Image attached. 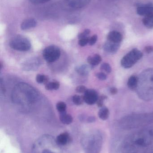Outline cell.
<instances>
[{
    "instance_id": "3957f363",
    "label": "cell",
    "mask_w": 153,
    "mask_h": 153,
    "mask_svg": "<svg viewBox=\"0 0 153 153\" xmlns=\"http://www.w3.org/2000/svg\"><path fill=\"white\" fill-rule=\"evenodd\" d=\"M31 153H62L61 146L52 136L42 135L35 141Z\"/></svg>"
},
{
    "instance_id": "f1b7e54d",
    "label": "cell",
    "mask_w": 153,
    "mask_h": 153,
    "mask_svg": "<svg viewBox=\"0 0 153 153\" xmlns=\"http://www.w3.org/2000/svg\"><path fill=\"white\" fill-rule=\"evenodd\" d=\"M90 38L89 37L81 39L79 41V45L83 47L89 43Z\"/></svg>"
},
{
    "instance_id": "7c38bea8",
    "label": "cell",
    "mask_w": 153,
    "mask_h": 153,
    "mask_svg": "<svg viewBox=\"0 0 153 153\" xmlns=\"http://www.w3.org/2000/svg\"><path fill=\"white\" fill-rule=\"evenodd\" d=\"M91 0H67V4L70 8L79 9L87 5Z\"/></svg>"
},
{
    "instance_id": "e0dca14e",
    "label": "cell",
    "mask_w": 153,
    "mask_h": 153,
    "mask_svg": "<svg viewBox=\"0 0 153 153\" xmlns=\"http://www.w3.org/2000/svg\"><path fill=\"white\" fill-rule=\"evenodd\" d=\"M138 82V77L133 75L130 76L128 79V85L131 90H135L137 88Z\"/></svg>"
},
{
    "instance_id": "7402d4cb",
    "label": "cell",
    "mask_w": 153,
    "mask_h": 153,
    "mask_svg": "<svg viewBox=\"0 0 153 153\" xmlns=\"http://www.w3.org/2000/svg\"><path fill=\"white\" fill-rule=\"evenodd\" d=\"M109 111L106 107H102L99 112V116L102 120H106L109 116Z\"/></svg>"
},
{
    "instance_id": "f546056e",
    "label": "cell",
    "mask_w": 153,
    "mask_h": 153,
    "mask_svg": "<svg viewBox=\"0 0 153 153\" xmlns=\"http://www.w3.org/2000/svg\"><path fill=\"white\" fill-rule=\"evenodd\" d=\"M90 30H85L83 32L80 33V34L78 35V38H79V39H81L84 38L86 37H88V35L90 34Z\"/></svg>"
},
{
    "instance_id": "f35d334b",
    "label": "cell",
    "mask_w": 153,
    "mask_h": 153,
    "mask_svg": "<svg viewBox=\"0 0 153 153\" xmlns=\"http://www.w3.org/2000/svg\"><path fill=\"white\" fill-rule=\"evenodd\" d=\"M146 153H153V146L149 148L148 151Z\"/></svg>"
},
{
    "instance_id": "836d02e7",
    "label": "cell",
    "mask_w": 153,
    "mask_h": 153,
    "mask_svg": "<svg viewBox=\"0 0 153 153\" xmlns=\"http://www.w3.org/2000/svg\"><path fill=\"white\" fill-rule=\"evenodd\" d=\"M96 76L101 80H105L107 78V76L104 73H99L96 74Z\"/></svg>"
},
{
    "instance_id": "cb8c5ba5",
    "label": "cell",
    "mask_w": 153,
    "mask_h": 153,
    "mask_svg": "<svg viewBox=\"0 0 153 153\" xmlns=\"http://www.w3.org/2000/svg\"><path fill=\"white\" fill-rule=\"evenodd\" d=\"M49 78L48 76L43 74H38L36 76V81L38 83L45 84L48 83Z\"/></svg>"
},
{
    "instance_id": "44dd1931",
    "label": "cell",
    "mask_w": 153,
    "mask_h": 153,
    "mask_svg": "<svg viewBox=\"0 0 153 153\" xmlns=\"http://www.w3.org/2000/svg\"><path fill=\"white\" fill-rule=\"evenodd\" d=\"M143 23L146 27L153 28V13L145 16L143 20Z\"/></svg>"
},
{
    "instance_id": "5bb4252c",
    "label": "cell",
    "mask_w": 153,
    "mask_h": 153,
    "mask_svg": "<svg viewBox=\"0 0 153 153\" xmlns=\"http://www.w3.org/2000/svg\"><path fill=\"white\" fill-rule=\"evenodd\" d=\"M56 140L60 146H63L70 142L71 137L68 133H63L57 136Z\"/></svg>"
},
{
    "instance_id": "d590c367",
    "label": "cell",
    "mask_w": 153,
    "mask_h": 153,
    "mask_svg": "<svg viewBox=\"0 0 153 153\" xmlns=\"http://www.w3.org/2000/svg\"><path fill=\"white\" fill-rule=\"evenodd\" d=\"M145 52L147 53H150L153 52V47L151 46L146 47L144 48Z\"/></svg>"
},
{
    "instance_id": "603a6c76",
    "label": "cell",
    "mask_w": 153,
    "mask_h": 153,
    "mask_svg": "<svg viewBox=\"0 0 153 153\" xmlns=\"http://www.w3.org/2000/svg\"><path fill=\"white\" fill-rule=\"evenodd\" d=\"M60 87V83L57 81L50 82L46 84V89L49 91L57 90L59 89Z\"/></svg>"
},
{
    "instance_id": "ba28073f",
    "label": "cell",
    "mask_w": 153,
    "mask_h": 153,
    "mask_svg": "<svg viewBox=\"0 0 153 153\" xmlns=\"http://www.w3.org/2000/svg\"><path fill=\"white\" fill-rule=\"evenodd\" d=\"M10 46L12 48L17 51H27L30 49L31 44L26 38L18 36L10 40Z\"/></svg>"
},
{
    "instance_id": "ffe728a7",
    "label": "cell",
    "mask_w": 153,
    "mask_h": 153,
    "mask_svg": "<svg viewBox=\"0 0 153 153\" xmlns=\"http://www.w3.org/2000/svg\"><path fill=\"white\" fill-rule=\"evenodd\" d=\"M88 62L92 65H98L102 61V57L99 55L95 54L93 56H90L87 59Z\"/></svg>"
},
{
    "instance_id": "ac0fdd59",
    "label": "cell",
    "mask_w": 153,
    "mask_h": 153,
    "mask_svg": "<svg viewBox=\"0 0 153 153\" xmlns=\"http://www.w3.org/2000/svg\"><path fill=\"white\" fill-rule=\"evenodd\" d=\"M39 61L37 60V59H33V61H32V63L30 64V63L27 61L25 63V65H23L24 68V69L25 70H27V71H31L33 70V69H37V66H39Z\"/></svg>"
},
{
    "instance_id": "e575fe53",
    "label": "cell",
    "mask_w": 153,
    "mask_h": 153,
    "mask_svg": "<svg viewBox=\"0 0 153 153\" xmlns=\"http://www.w3.org/2000/svg\"><path fill=\"white\" fill-rule=\"evenodd\" d=\"M30 1L32 3L35 4H40L47 2L50 0H30Z\"/></svg>"
},
{
    "instance_id": "484cf974",
    "label": "cell",
    "mask_w": 153,
    "mask_h": 153,
    "mask_svg": "<svg viewBox=\"0 0 153 153\" xmlns=\"http://www.w3.org/2000/svg\"><path fill=\"white\" fill-rule=\"evenodd\" d=\"M73 102L76 105H81L84 102L83 96H81L78 95H75L72 97Z\"/></svg>"
},
{
    "instance_id": "2e32d148",
    "label": "cell",
    "mask_w": 153,
    "mask_h": 153,
    "mask_svg": "<svg viewBox=\"0 0 153 153\" xmlns=\"http://www.w3.org/2000/svg\"><path fill=\"white\" fill-rule=\"evenodd\" d=\"M37 24V22L34 19H27L21 23V28L22 30L29 29L36 27Z\"/></svg>"
},
{
    "instance_id": "8d00e7d4",
    "label": "cell",
    "mask_w": 153,
    "mask_h": 153,
    "mask_svg": "<svg viewBox=\"0 0 153 153\" xmlns=\"http://www.w3.org/2000/svg\"><path fill=\"white\" fill-rule=\"evenodd\" d=\"M118 90L117 88H115V87H112L110 88V92L111 94H116L117 93Z\"/></svg>"
},
{
    "instance_id": "277c9868",
    "label": "cell",
    "mask_w": 153,
    "mask_h": 153,
    "mask_svg": "<svg viewBox=\"0 0 153 153\" xmlns=\"http://www.w3.org/2000/svg\"><path fill=\"white\" fill-rule=\"evenodd\" d=\"M102 143V135L98 131L86 134L81 140L82 146L86 153H99Z\"/></svg>"
},
{
    "instance_id": "4dcf8cb0",
    "label": "cell",
    "mask_w": 153,
    "mask_h": 153,
    "mask_svg": "<svg viewBox=\"0 0 153 153\" xmlns=\"http://www.w3.org/2000/svg\"><path fill=\"white\" fill-rule=\"evenodd\" d=\"M107 97L105 95H102L100 97H99L98 101L97 102V105L99 107H102L103 106V101L106 99Z\"/></svg>"
},
{
    "instance_id": "1f68e13d",
    "label": "cell",
    "mask_w": 153,
    "mask_h": 153,
    "mask_svg": "<svg viewBox=\"0 0 153 153\" xmlns=\"http://www.w3.org/2000/svg\"><path fill=\"white\" fill-rule=\"evenodd\" d=\"M97 39H98V36H97V35H93L90 38L89 42V45H93L97 42Z\"/></svg>"
},
{
    "instance_id": "74e56055",
    "label": "cell",
    "mask_w": 153,
    "mask_h": 153,
    "mask_svg": "<svg viewBox=\"0 0 153 153\" xmlns=\"http://www.w3.org/2000/svg\"><path fill=\"white\" fill-rule=\"evenodd\" d=\"M95 119L94 117H90L88 118V121L89 122H93L95 121Z\"/></svg>"
},
{
    "instance_id": "d6986e66",
    "label": "cell",
    "mask_w": 153,
    "mask_h": 153,
    "mask_svg": "<svg viewBox=\"0 0 153 153\" xmlns=\"http://www.w3.org/2000/svg\"><path fill=\"white\" fill-rule=\"evenodd\" d=\"M60 120L61 122L65 125H69L73 121V118L71 115L66 114V112L60 113Z\"/></svg>"
},
{
    "instance_id": "8992f818",
    "label": "cell",
    "mask_w": 153,
    "mask_h": 153,
    "mask_svg": "<svg viewBox=\"0 0 153 153\" xmlns=\"http://www.w3.org/2000/svg\"><path fill=\"white\" fill-rule=\"evenodd\" d=\"M152 119V117L150 115H134L122 120L121 125L124 128L132 129L148 123Z\"/></svg>"
},
{
    "instance_id": "30bf717a",
    "label": "cell",
    "mask_w": 153,
    "mask_h": 153,
    "mask_svg": "<svg viewBox=\"0 0 153 153\" xmlns=\"http://www.w3.org/2000/svg\"><path fill=\"white\" fill-rule=\"evenodd\" d=\"M84 102L89 105H93L97 102L99 99L98 93L94 90H87L83 96Z\"/></svg>"
},
{
    "instance_id": "d4e9b609",
    "label": "cell",
    "mask_w": 153,
    "mask_h": 153,
    "mask_svg": "<svg viewBox=\"0 0 153 153\" xmlns=\"http://www.w3.org/2000/svg\"><path fill=\"white\" fill-rule=\"evenodd\" d=\"M76 71L79 74L82 75H86L89 74V69L86 65H82L76 68Z\"/></svg>"
},
{
    "instance_id": "52a82bcc",
    "label": "cell",
    "mask_w": 153,
    "mask_h": 153,
    "mask_svg": "<svg viewBox=\"0 0 153 153\" xmlns=\"http://www.w3.org/2000/svg\"><path fill=\"white\" fill-rule=\"evenodd\" d=\"M143 53L141 51L134 48L123 57L121 61V65L125 69L134 66L143 57Z\"/></svg>"
},
{
    "instance_id": "7a4b0ae2",
    "label": "cell",
    "mask_w": 153,
    "mask_h": 153,
    "mask_svg": "<svg viewBox=\"0 0 153 153\" xmlns=\"http://www.w3.org/2000/svg\"><path fill=\"white\" fill-rule=\"evenodd\" d=\"M137 94L143 100H153V68L146 69L138 77Z\"/></svg>"
},
{
    "instance_id": "83f0119b",
    "label": "cell",
    "mask_w": 153,
    "mask_h": 153,
    "mask_svg": "<svg viewBox=\"0 0 153 153\" xmlns=\"http://www.w3.org/2000/svg\"><path fill=\"white\" fill-rule=\"evenodd\" d=\"M100 68L101 70L104 71L108 74L110 73L111 71H112L110 65L107 63H104L102 64Z\"/></svg>"
},
{
    "instance_id": "d6a6232c",
    "label": "cell",
    "mask_w": 153,
    "mask_h": 153,
    "mask_svg": "<svg viewBox=\"0 0 153 153\" xmlns=\"http://www.w3.org/2000/svg\"><path fill=\"white\" fill-rule=\"evenodd\" d=\"M87 90L85 86L84 85H79L76 87L75 91L77 93H84Z\"/></svg>"
},
{
    "instance_id": "5b68a950",
    "label": "cell",
    "mask_w": 153,
    "mask_h": 153,
    "mask_svg": "<svg viewBox=\"0 0 153 153\" xmlns=\"http://www.w3.org/2000/svg\"><path fill=\"white\" fill-rule=\"evenodd\" d=\"M16 87L23 94L20 93L18 94L13 93V95H18V97H13V98L14 101H15L17 103L21 104L30 103L33 102L37 98V92L28 85L20 83Z\"/></svg>"
},
{
    "instance_id": "4316f807",
    "label": "cell",
    "mask_w": 153,
    "mask_h": 153,
    "mask_svg": "<svg viewBox=\"0 0 153 153\" xmlns=\"http://www.w3.org/2000/svg\"><path fill=\"white\" fill-rule=\"evenodd\" d=\"M56 108L60 113L65 112L66 108V104L63 102H60L57 104Z\"/></svg>"
},
{
    "instance_id": "4fadbf2b",
    "label": "cell",
    "mask_w": 153,
    "mask_h": 153,
    "mask_svg": "<svg viewBox=\"0 0 153 153\" xmlns=\"http://www.w3.org/2000/svg\"><path fill=\"white\" fill-rule=\"evenodd\" d=\"M107 41L115 44H120L123 39V36L121 33L116 30L110 31L107 37Z\"/></svg>"
},
{
    "instance_id": "9c48e42d",
    "label": "cell",
    "mask_w": 153,
    "mask_h": 153,
    "mask_svg": "<svg viewBox=\"0 0 153 153\" xmlns=\"http://www.w3.org/2000/svg\"><path fill=\"white\" fill-rule=\"evenodd\" d=\"M44 59L48 62H55L60 57L61 51L56 46L51 45L46 48L43 51Z\"/></svg>"
},
{
    "instance_id": "8fae6325",
    "label": "cell",
    "mask_w": 153,
    "mask_h": 153,
    "mask_svg": "<svg viewBox=\"0 0 153 153\" xmlns=\"http://www.w3.org/2000/svg\"><path fill=\"white\" fill-rule=\"evenodd\" d=\"M137 12L138 15L145 17L152 14L153 13V4L148 3L139 5L137 7Z\"/></svg>"
},
{
    "instance_id": "6da1fadb",
    "label": "cell",
    "mask_w": 153,
    "mask_h": 153,
    "mask_svg": "<svg viewBox=\"0 0 153 153\" xmlns=\"http://www.w3.org/2000/svg\"><path fill=\"white\" fill-rule=\"evenodd\" d=\"M153 144V127L143 128L131 134L121 143L120 153H146Z\"/></svg>"
},
{
    "instance_id": "9a60e30c",
    "label": "cell",
    "mask_w": 153,
    "mask_h": 153,
    "mask_svg": "<svg viewBox=\"0 0 153 153\" xmlns=\"http://www.w3.org/2000/svg\"><path fill=\"white\" fill-rule=\"evenodd\" d=\"M120 47V44H115L107 41L104 45V49L106 52L114 53H116Z\"/></svg>"
}]
</instances>
